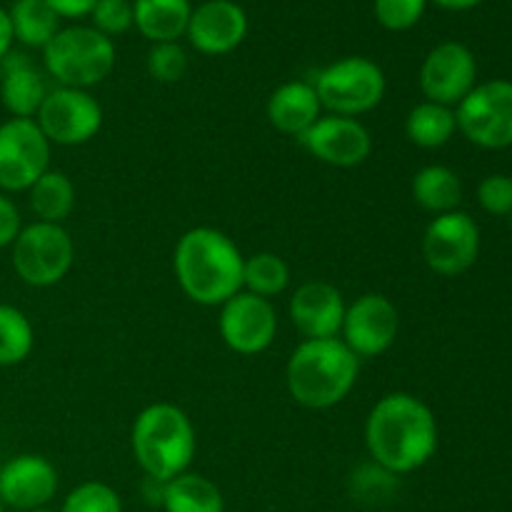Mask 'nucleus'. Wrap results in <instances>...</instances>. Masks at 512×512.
Listing matches in <instances>:
<instances>
[{
  "mask_svg": "<svg viewBox=\"0 0 512 512\" xmlns=\"http://www.w3.org/2000/svg\"><path fill=\"white\" fill-rule=\"evenodd\" d=\"M58 512H123V503L110 485L90 480L70 490Z\"/></svg>",
  "mask_w": 512,
  "mask_h": 512,
  "instance_id": "nucleus-29",
  "label": "nucleus"
},
{
  "mask_svg": "<svg viewBox=\"0 0 512 512\" xmlns=\"http://www.w3.org/2000/svg\"><path fill=\"white\" fill-rule=\"evenodd\" d=\"M13 40L43 50L60 30V18L45 0H15L8 10Z\"/></svg>",
  "mask_w": 512,
  "mask_h": 512,
  "instance_id": "nucleus-26",
  "label": "nucleus"
},
{
  "mask_svg": "<svg viewBox=\"0 0 512 512\" xmlns=\"http://www.w3.org/2000/svg\"><path fill=\"white\" fill-rule=\"evenodd\" d=\"M245 258L220 230L198 225L183 233L173 253L178 285L193 303L223 305L243 290Z\"/></svg>",
  "mask_w": 512,
  "mask_h": 512,
  "instance_id": "nucleus-2",
  "label": "nucleus"
},
{
  "mask_svg": "<svg viewBox=\"0 0 512 512\" xmlns=\"http://www.w3.org/2000/svg\"><path fill=\"white\" fill-rule=\"evenodd\" d=\"M30 512H58V510H53V508H50V505H45V508H35V510H30Z\"/></svg>",
  "mask_w": 512,
  "mask_h": 512,
  "instance_id": "nucleus-38",
  "label": "nucleus"
},
{
  "mask_svg": "<svg viewBox=\"0 0 512 512\" xmlns=\"http://www.w3.org/2000/svg\"><path fill=\"white\" fill-rule=\"evenodd\" d=\"M58 493V470L43 455H15L0 468V503L3 508L30 512L45 508Z\"/></svg>",
  "mask_w": 512,
  "mask_h": 512,
  "instance_id": "nucleus-16",
  "label": "nucleus"
},
{
  "mask_svg": "<svg viewBox=\"0 0 512 512\" xmlns=\"http://www.w3.org/2000/svg\"><path fill=\"white\" fill-rule=\"evenodd\" d=\"M248 35V13L235 0H205L190 13L185 38L203 55H228Z\"/></svg>",
  "mask_w": 512,
  "mask_h": 512,
  "instance_id": "nucleus-17",
  "label": "nucleus"
},
{
  "mask_svg": "<svg viewBox=\"0 0 512 512\" xmlns=\"http://www.w3.org/2000/svg\"><path fill=\"white\" fill-rule=\"evenodd\" d=\"M345 300L335 285L323 280L303 283L290 298V320L305 340L338 338L345 318Z\"/></svg>",
  "mask_w": 512,
  "mask_h": 512,
  "instance_id": "nucleus-18",
  "label": "nucleus"
},
{
  "mask_svg": "<svg viewBox=\"0 0 512 512\" xmlns=\"http://www.w3.org/2000/svg\"><path fill=\"white\" fill-rule=\"evenodd\" d=\"M35 123L50 145H83L103 128V108L88 90L58 85L45 95Z\"/></svg>",
  "mask_w": 512,
  "mask_h": 512,
  "instance_id": "nucleus-10",
  "label": "nucleus"
},
{
  "mask_svg": "<svg viewBox=\"0 0 512 512\" xmlns=\"http://www.w3.org/2000/svg\"><path fill=\"white\" fill-rule=\"evenodd\" d=\"M145 65L150 78L158 83H178L188 73V53L180 43H155Z\"/></svg>",
  "mask_w": 512,
  "mask_h": 512,
  "instance_id": "nucleus-30",
  "label": "nucleus"
},
{
  "mask_svg": "<svg viewBox=\"0 0 512 512\" xmlns=\"http://www.w3.org/2000/svg\"><path fill=\"white\" fill-rule=\"evenodd\" d=\"M400 330V313L385 295L365 293L345 308L343 343L358 358H378L393 348Z\"/></svg>",
  "mask_w": 512,
  "mask_h": 512,
  "instance_id": "nucleus-13",
  "label": "nucleus"
},
{
  "mask_svg": "<svg viewBox=\"0 0 512 512\" xmlns=\"http://www.w3.org/2000/svg\"><path fill=\"white\" fill-rule=\"evenodd\" d=\"M455 133H458V118H455V108H448V105L423 100L405 118V135L418 148H443Z\"/></svg>",
  "mask_w": 512,
  "mask_h": 512,
  "instance_id": "nucleus-25",
  "label": "nucleus"
},
{
  "mask_svg": "<svg viewBox=\"0 0 512 512\" xmlns=\"http://www.w3.org/2000/svg\"><path fill=\"white\" fill-rule=\"evenodd\" d=\"M478 203L490 215H510L512 213V178L510 175H488L478 185Z\"/></svg>",
  "mask_w": 512,
  "mask_h": 512,
  "instance_id": "nucleus-33",
  "label": "nucleus"
},
{
  "mask_svg": "<svg viewBox=\"0 0 512 512\" xmlns=\"http://www.w3.org/2000/svg\"><path fill=\"white\" fill-rule=\"evenodd\" d=\"M75 245L68 230L55 223L25 225L13 243V268L25 285L50 288L73 268Z\"/></svg>",
  "mask_w": 512,
  "mask_h": 512,
  "instance_id": "nucleus-7",
  "label": "nucleus"
},
{
  "mask_svg": "<svg viewBox=\"0 0 512 512\" xmlns=\"http://www.w3.org/2000/svg\"><path fill=\"white\" fill-rule=\"evenodd\" d=\"M298 143L315 160L333 168H355L363 165L373 153V138L358 118L343 115H320L310 130H305Z\"/></svg>",
  "mask_w": 512,
  "mask_h": 512,
  "instance_id": "nucleus-15",
  "label": "nucleus"
},
{
  "mask_svg": "<svg viewBox=\"0 0 512 512\" xmlns=\"http://www.w3.org/2000/svg\"><path fill=\"white\" fill-rule=\"evenodd\" d=\"M45 3L55 10L58 18L75 20V18H85V15H90V10L95 8L98 0H45Z\"/></svg>",
  "mask_w": 512,
  "mask_h": 512,
  "instance_id": "nucleus-35",
  "label": "nucleus"
},
{
  "mask_svg": "<svg viewBox=\"0 0 512 512\" xmlns=\"http://www.w3.org/2000/svg\"><path fill=\"white\" fill-rule=\"evenodd\" d=\"M90 20L105 38H118L133 28V0H98L90 10Z\"/></svg>",
  "mask_w": 512,
  "mask_h": 512,
  "instance_id": "nucleus-32",
  "label": "nucleus"
},
{
  "mask_svg": "<svg viewBox=\"0 0 512 512\" xmlns=\"http://www.w3.org/2000/svg\"><path fill=\"white\" fill-rule=\"evenodd\" d=\"M480 255V228L468 213L435 215L423 235V258L443 278L463 275Z\"/></svg>",
  "mask_w": 512,
  "mask_h": 512,
  "instance_id": "nucleus-11",
  "label": "nucleus"
},
{
  "mask_svg": "<svg viewBox=\"0 0 512 512\" xmlns=\"http://www.w3.org/2000/svg\"><path fill=\"white\" fill-rule=\"evenodd\" d=\"M365 445L373 463L385 473H413L438 450V420L415 395L388 393L370 410Z\"/></svg>",
  "mask_w": 512,
  "mask_h": 512,
  "instance_id": "nucleus-1",
  "label": "nucleus"
},
{
  "mask_svg": "<svg viewBox=\"0 0 512 512\" xmlns=\"http://www.w3.org/2000/svg\"><path fill=\"white\" fill-rule=\"evenodd\" d=\"M508 218H510V228H512V213H510V215H508Z\"/></svg>",
  "mask_w": 512,
  "mask_h": 512,
  "instance_id": "nucleus-39",
  "label": "nucleus"
},
{
  "mask_svg": "<svg viewBox=\"0 0 512 512\" xmlns=\"http://www.w3.org/2000/svg\"><path fill=\"white\" fill-rule=\"evenodd\" d=\"M190 0H133V25L150 43H178L188 30Z\"/></svg>",
  "mask_w": 512,
  "mask_h": 512,
  "instance_id": "nucleus-21",
  "label": "nucleus"
},
{
  "mask_svg": "<svg viewBox=\"0 0 512 512\" xmlns=\"http://www.w3.org/2000/svg\"><path fill=\"white\" fill-rule=\"evenodd\" d=\"M220 338L233 353L258 355L273 345L278 333V313L268 298L240 290L220 305Z\"/></svg>",
  "mask_w": 512,
  "mask_h": 512,
  "instance_id": "nucleus-12",
  "label": "nucleus"
},
{
  "mask_svg": "<svg viewBox=\"0 0 512 512\" xmlns=\"http://www.w3.org/2000/svg\"><path fill=\"white\" fill-rule=\"evenodd\" d=\"M358 373L360 358L343 340H303L285 365V383L298 405L328 410L348 398Z\"/></svg>",
  "mask_w": 512,
  "mask_h": 512,
  "instance_id": "nucleus-3",
  "label": "nucleus"
},
{
  "mask_svg": "<svg viewBox=\"0 0 512 512\" xmlns=\"http://www.w3.org/2000/svg\"><path fill=\"white\" fill-rule=\"evenodd\" d=\"M320 110L323 105H320L313 83L290 80V83L275 88V93L268 98L265 113L275 130L290 135V138H300L305 130L313 128L315 120L320 118Z\"/></svg>",
  "mask_w": 512,
  "mask_h": 512,
  "instance_id": "nucleus-20",
  "label": "nucleus"
},
{
  "mask_svg": "<svg viewBox=\"0 0 512 512\" xmlns=\"http://www.w3.org/2000/svg\"><path fill=\"white\" fill-rule=\"evenodd\" d=\"M425 8H428V0H375L373 3L375 20L393 33L415 28L425 15Z\"/></svg>",
  "mask_w": 512,
  "mask_h": 512,
  "instance_id": "nucleus-31",
  "label": "nucleus"
},
{
  "mask_svg": "<svg viewBox=\"0 0 512 512\" xmlns=\"http://www.w3.org/2000/svg\"><path fill=\"white\" fill-rule=\"evenodd\" d=\"M475 78H478V63H475L473 50L468 45L448 40V43L435 45L423 60L420 90L430 103L455 108L475 88Z\"/></svg>",
  "mask_w": 512,
  "mask_h": 512,
  "instance_id": "nucleus-14",
  "label": "nucleus"
},
{
  "mask_svg": "<svg viewBox=\"0 0 512 512\" xmlns=\"http://www.w3.org/2000/svg\"><path fill=\"white\" fill-rule=\"evenodd\" d=\"M413 200L423 210L433 215L453 213L458 210L460 200H463V183H460L458 173L445 165H425L415 173L413 185Z\"/></svg>",
  "mask_w": 512,
  "mask_h": 512,
  "instance_id": "nucleus-22",
  "label": "nucleus"
},
{
  "mask_svg": "<svg viewBox=\"0 0 512 512\" xmlns=\"http://www.w3.org/2000/svg\"><path fill=\"white\" fill-rule=\"evenodd\" d=\"M30 210L40 223L63 225L75 208V185L63 170H45L28 190Z\"/></svg>",
  "mask_w": 512,
  "mask_h": 512,
  "instance_id": "nucleus-24",
  "label": "nucleus"
},
{
  "mask_svg": "<svg viewBox=\"0 0 512 512\" xmlns=\"http://www.w3.org/2000/svg\"><path fill=\"white\" fill-rule=\"evenodd\" d=\"M20 230H23V223H20L18 205L10 198H5V195H0V248L13 245Z\"/></svg>",
  "mask_w": 512,
  "mask_h": 512,
  "instance_id": "nucleus-34",
  "label": "nucleus"
},
{
  "mask_svg": "<svg viewBox=\"0 0 512 512\" xmlns=\"http://www.w3.org/2000/svg\"><path fill=\"white\" fill-rule=\"evenodd\" d=\"M13 50V28H10L8 10L0 8V60Z\"/></svg>",
  "mask_w": 512,
  "mask_h": 512,
  "instance_id": "nucleus-36",
  "label": "nucleus"
},
{
  "mask_svg": "<svg viewBox=\"0 0 512 512\" xmlns=\"http://www.w3.org/2000/svg\"><path fill=\"white\" fill-rule=\"evenodd\" d=\"M318 93L320 105L330 110V115H343V118H358V115L370 113L378 108L380 100L385 98V80L383 68L375 60L363 58V55H348L315 75L313 83Z\"/></svg>",
  "mask_w": 512,
  "mask_h": 512,
  "instance_id": "nucleus-6",
  "label": "nucleus"
},
{
  "mask_svg": "<svg viewBox=\"0 0 512 512\" xmlns=\"http://www.w3.org/2000/svg\"><path fill=\"white\" fill-rule=\"evenodd\" d=\"M43 63L60 88L88 90L113 73L115 43L93 25H70L45 45Z\"/></svg>",
  "mask_w": 512,
  "mask_h": 512,
  "instance_id": "nucleus-5",
  "label": "nucleus"
},
{
  "mask_svg": "<svg viewBox=\"0 0 512 512\" xmlns=\"http://www.w3.org/2000/svg\"><path fill=\"white\" fill-rule=\"evenodd\" d=\"M160 508L165 512H225V498L205 475L183 473L165 483Z\"/></svg>",
  "mask_w": 512,
  "mask_h": 512,
  "instance_id": "nucleus-23",
  "label": "nucleus"
},
{
  "mask_svg": "<svg viewBox=\"0 0 512 512\" xmlns=\"http://www.w3.org/2000/svg\"><path fill=\"white\" fill-rule=\"evenodd\" d=\"M290 285V268L280 255L255 253L245 258L243 288L260 298H275Z\"/></svg>",
  "mask_w": 512,
  "mask_h": 512,
  "instance_id": "nucleus-27",
  "label": "nucleus"
},
{
  "mask_svg": "<svg viewBox=\"0 0 512 512\" xmlns=\"http://www.w3.org/2000/svg\"><path fill=\"white\" fill-rule=\"evenodd\" d=\"M458 130L488 150H503L512 145V83L510 80H488L475 85L455 105Z\"/></svg>",
  "mask_w": 512,
  "mask_h": 512,
  "instance_id": "nucleus-8",
  "label": "nucleus"
},
{
  "mask_svg": "<svg viewBox=\"0 0 512 512\" xmlns=\"http://www.w3.org/2000/svg\"><path fill=\"white\" fill-rule=\"evenodd\" d=\"M435 5H440V8L445 10H473L478 8L483 0H433Z\"/></svg>",
  "mask_w": 512,
  "mask_h": 512,
  "instance_id": "nucleus-37",
  "label": "nucleus"
},
{
  "mask_svg": "<svg viewBox=\"0 0 512 512\" xmlns=\"http://www.w3.org/2000/svg\"><path fill=\"white\" fill-rule=\"evenodd\" d=\"M50 170V140L30 118H10L0 125V188L23 193Z\"/></svg>",
  "mask_w": 512,
  "mask_h": 512,
  "instance_id": "nucleus-9",
  "label": "nucleus"
},
{
  "mask_svg": "<svg viewBox=\"0 0 512 512\" xmlns=\"http://www.w3.org/2000/svg\"><path fill=\"white\" fill-rule=\"evenodd\" d=\"M130 445L145 478L168 480L188 473L195 458V428L173 403H153L140 410L130 430Z\"/></svg>",
  "mask_w": 512,
  "mask_h": 512,
  "instance_id": "nucleus-4",
  "label": "nucleus"
},
{
  "mask_svg": "<svg viewBox=\"0 0 512 512\" xmlns=\"http://www.w3.org/2000/svg\"><path fill=\"white\" fill-rule=\"evenodd\" d=\"M0 512H5V508H3V503H0Z\"/></svg>",
  "mask_w": 512,
  "mask_h": 512,
  "instance_id": "nucleus-40",
  "label": "nucleus"
},
{
  "mask_svg": "<svg viewBox=\"0 0 512 512\" xmlns=\"http://www.w3.org/2000/svg\"><path fill=\"white\" fill-rule=\"evenodd\" d=\"M35 343L28 315L15 305L0 303V368L23 363Z\"/></svg>",
  "mask_w": 512,
  "mask_h": 512,
  "instance_id": "nucleus-28",
  "label": "nucleus"
},
{
  "mask_svg": "<svg viewBox=\"0 0 512 512\" xmlns=\"http://www.w3.org/2000/svg\"><path fill=\"white\" fill-rule=\"evenodd\" d=\"M43 73L25 53L10 50L0 60V100L13 118L35 120L45 95H48Z\"/></svg>",
  "mask_w": 512,
  "mask_h": 512,
  "instance_id": "nucleus-19",
  "label": "nucleus"
}]
</instances>
